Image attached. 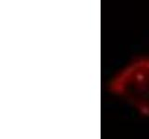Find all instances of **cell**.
I'll use <instances>...</instances> for the list:
<instances>
[{
	"instance_id": "1",
	"label": "cell",
	"mask_w": 149,
	"mask_h": 139,
	"mask_svg": "<svg viewBox=\"0 0 149 139\" xmlns=\"http://www.w3.org/2000/svg\"><path fill=\"white\" fill-rule=\"evenodd\" d=\"M108 91L149 117V57L136 58L120 69L110 80Z\"/></svg>"
}]
</instances>
